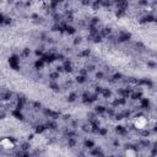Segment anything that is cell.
Segmentation results:
<instances>
[{
	"label": "cell",
	"mask_w": 157,
	"mask_h": 157,
	"mask_svg": "<svg viewBox=\"0 0 157 157\" xmlns=\"http://www.w3.org/2000/svg\"><path fill=\"white\" fill-rule=\"evenodd\" d=\"M146 124H147V120H146L145 117H139V118L135 120V126H136L137 129H144V128L146 126Z\"/></svg>",
	"instance_id": "1"
},
{
	"label": "cell",
	"mask_w": 157,
	"mask_h": 157,
	"mask_svg": "<svg viewBox=\"0 0 157 157\" xmlns=\"http://www.w3.org/2000/svg\"><path fill=\"white\" fill-rule=\"evenodd\" d=\"M126 155H135L134 151H126Z\"/></svg>",
	"instance_id": "3"
},
{
	"label": "cell",
	"mask_w": 157,
	"mask_h": 157,
	"mask_svg": "<svg viewBox=\"0 0 157 157\" xmlns=\"http://www.w3.org/2000/svg\"><path fill=\"white\" fill-rule=\"evenodd\" d=\"M1 146H2V148H12L13 144L10 141V139H2L1 140Z\"/></svg>",
	"instance_id": "2"
}]
</instances>
